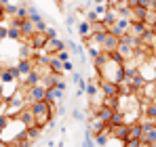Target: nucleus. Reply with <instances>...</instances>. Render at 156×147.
Masks as SVG:
<instances>
[{
    "mask_svg": "<svg viewBox=\"0 0 156 147\" xmlns=\"http://www.w3.org/2000/svg\"><path fill=\"white\" fill-rule=\"evenodd\" d=\"M114 53H116V57H118V59H120L122 63H127V61H133V57L137 55V50L133 49L131 44H127V42H122V40H120L118 49L114 50Z\"/></svg>",
    "mask_w": 156,
    "mask_h": 147,
    "instance_id": "obj_7",
    "label": "nucleus"
},
{
    "mask_svg": "<svg viewBox=\"0 0 156 147\" xmlns=\"http://www.w3.org/2000/svg\"><path fill=\"white\" fill-rule=\"evenodd\" d=\"M78 36H80V40L84 42V40H89L91 36H93V27H91V21H82V23L78 25Z\"/></svg>",
    "mask_w": 156,
    "mask_h": 147,
    "instance_id": "obj_12",
    "label": "nucleus"
},
{
    "mask_svg": "<svg viewBox=\"0 0 156 147\" xmlns=\"http://www.w3.org/2000/svg\"><path fill=\"white\" fill-rule=\"evenodd\" d=\"M68 44H70V49H72V53H78V55L82 53V46H80V44H74V42H68Z\"/></svg>",
    "mask_w": 156,
    "mask_h": 147,
    "instance_id": "obj_20",
    "label": "nucleus"
},
{
    "mask_svg": "<svg viewBox=\"0 0 156 147\" xmlns=\"http://www.w3.org/2000/svg\"><path fill=\"white\" fill-rule=\"evenodd\" d=\"M137 6H144L146 11H154L156 2L154 0H137Z\"/></svg>",
    "mask_w": 156,
    "mask_h": 147,
    "instance_id": "obj_17",
    "label": "nucleus"
},
{
    "mask_svg": "<svg viewBox=\"0 0 156 147\" xmlns=\"http://www.w3.org/2000/svg\"><path fill=\"white\" fill-rule=\"evenodd\" d=\"M154 11H156V6H154Z\"/></svg>",
    "mask_w": 156,
    "mask_h": 147,
    "instance_id": "obj_24",
    "label": "nucleus"
},
{
    "mask_svg": "<svg viewBox=\"0 0 156 147\" xmlns=\"http://www.w3.org/2000/svg\"><path fill=\"white\" fill-rule=\"evenodd\" d=\"M44 97H47V88L42 84H36V86L26 88V105L34 103V101H44Z\"/></svg>",
    "mask_w": 156,
    "mask_h": 147,
    "instance_id": "obj_2",
    "label": "nucleus"
},
{
    "mask_svg": "<svg viewBox=\"0 0 156 147\" xmlns=\"http://www.w3.org/2000/svg\"><path fill=\"white\" fill-rule=\"evenodd\" d=\"M47 101L51 103V105H59L61 101H63V91L59 88V86H51V88H47Z\"/></svg>",
    "mask_w": 156,
    "mask_h": 147,
    "instance_id": "obj_10",
    "label": "nucleus"
},
{
    "mask_svg": "<svg viewBox=\"0 0 156 147\" xmlns=\"http://www.w3.org/2000/svg\"><path fill=\"white\" fill-rule=\"evenodd\" d=\"M91 27H93V34H105V32H110V29H108V25H105L104 21H93Z\"/></svg>",
    "mask_w": 156,
    "mask_h": 147,
    "instance_id": "obj_15",
    "label": "nucleus"
},
{
    "mask_svg": "<svg viewBox=\"0 0 156 147\" xmlns=\"http://www.w3.org/2000/svg\"><path fill=\"white\" fill-rule=\"evenodd\" d=\"M63 49H66V42H63L61 38L53 36V38H49V40H47V44H44L42 53H44V55H57L59 50H63Z\"/></svg>",
    "mask_w": 156,
    "mask_h": 147,
    "instance_id": "obj_8",
    "label": "nucleus"
},
{
    "mask_svg": "<svg viewBox=\"0 0 156 147\" xmlns=\"http://www.w3.org/2000/svg\"><path fill=\"white\" fill-rule=\"evenodd\" d=\"M97 147H99V145H97Z\"/></svg>",
    "mask_w": 156,
    "mask_h": 147,
    "instance_id": "obj_25",
    "label": "nucleus"
},
{
    "mask_svg": "<svg viewBox=\"0 0 156 147\" xmlns=\"http://www.w3.org/2000/svg\"><path fill=\"white\" fill-rule=\"evenodd\" d=\"M127 132H129V124H110V139H116V141H125L127 139Z\"/></svg>",
    "mask_w": 156,
    "mask_h": 147,
    "instance_id": "obj_9",
    "label": "nucleus"
},
{
    "mask_svg": "<svg viewBox=\"0 0 156 147\" xmlns=\"http://www.w3.org/2000/svg\"><path fill=\"white\" fill-rule=\"evenodd\" d=\"M129 27H131V19H129V17H122V15H120V17H118L114 23L110 25V32H112L114 36L122 38L125 34H129Z\"/></svg>",
    "mask_w": 156,
    "mask_h": 147,
    "instance_id": "obj_3",
    "label": "nucleus"
},
{
    "mask_svg": "<svg viewBox=\"0 0 156 147\" xmlns=\"http://www.w3.org/2000/svg\"><path fill=\"white\" fill-rule=\"evenodd\" d=\"M99 93H101L104 97H118V95H120V88H118L116 82L105 80V78H99Z\"/></svg>",
    "mask_w": 156,
    "mask_h": 147,
    "instance_id": "obj_5",
    "label": "nucleus"
},
{
    "mask_svg": "<svg viewBox=\"0 0 156 147\" xmlns=\"http://www.w3.org/2000/svg\"><path fill=\"white\" fill-rule=\"evenodd\" d=\"M72 70H74L72 61H63V72H72Z\"/></svg>",
    "mask_w": 156,
    "mask_h": 147,
    "instance_id": "obj_21",
    "label": "nucleus"
},
{
    "mask_svg": "<svg viewBox=\"0 0 156 147\" xmlns=\"http://www.w3.org/2000/svg\"><path fill=\"white\" fill-rule=\"evenodd\" d=\"M47 40H49V36H47V32H34L32 36H27V40L23 42V44H27L30 49H44V44H47Z\"/></svg>",
    "mask_w": 156,
    "mask_h": 147,
    "instance_id": "obj_4",
    "label": "nucleus"
},
{
    "mask_svg": "<svg viewBox=\"0 0 156 147\" xmlns=\"http://www.w3.org/2000/svg\"><path fill=\"white\" fill-rule=\"evenodd\" d=\"M32 67H34V61H32V59H27V57H19V61H17L19 76H27V74L32 72Z\"/></svg>",
    "mask_w": 156,
    "mask_h": 147,
    "instance_id": "obj_11",
    "label": "nucleus"
},
{
    "mask_svg": "<svg viewBox=\"0 0 156 147\" xmlns=\"http://www.w3.org/2000/svg\"><path fill=\"white\" fill-rule=\"evenodd\" d=\"M141 132H144V126L141 122H131L129 124V132H127V139H141Z\"/></svg>",
    "mask_w": 156,
    "mask_h": 147,
    "instance_id": "obj_13",
    "label": "nucleus"
},
{
    "mask_svg": "<svg viewBox=\"0 0 156 147\" xmlns=\"http://www.w3.org/2000/svg\"><path fill=\"white\" fill-rule=\"evenodd\" d=\"M154 53H156V50H154Z\"/></svg>",
    "mask_w": 156,
    "mask_h": 147,
    "instance_id": "obj_26",
    "label": "nucleus"
},
{
    "mask_svg": "<svg viewBox=\"0 0 156 147\" xmlns=\"http://www.w3.org/2000/svg\"><path fill=\"white\" fill-rule=\"evenodd\" d=\"M74 118H76V120H82V118H84V114H82V111H74Z\"/></svg>",
    "mask_w": 156,
    "mask_h": 147,
    "instance_id": "obj_22",
    "label": "nucleus"
},
{
    "mask_svg": "<svg viewBox=\"0 0 156 147\" xmlns=\"http://www.w3.org/2000/svg\"><path fill=\"white\" fill-rule=\"evenodd\" d=\"M57 57H59L61 61H68V59H70V53L63 49V50H59V53H57Z\"/></svg>",
    "mask_w": 156,
    "mask_h": 147,
    "instance_id": "obj_19",
    "label": "nucleus"
},
{
    "mask_svg": "<svg viewBox=\"0 0 156 147\" xmlns=\"http://www.w3.org/2000/svg\"><path fill=\"white\" fill-rule=\"evenodd\" d=\"M125 122V114L120 111V109H114V114H112V120H110V124L114 126V124H122Z\"/></svg>",
    "mask_w": 156,
    "mask_h": 147,
    "instance_id": "obj_16",
    "label": "nucleus"
},
{
    "mask_svg": "<svg viewBox=\"0 0 156 147\" xmlns=\"http://www.w3.org/2000/svg\"><path fill=\"white\" fill-rule=\"evenodd\" d=\"M0 84H2V78H0Z\"/></svg>",
    "mask_w": 156,
    "mask_h": 147,
    "instance_id": "obj_23",
    "label": "nucleus"
},
{
    "mask_svg": "<svg viewBox=\"0 0 156 147\" xmlns=\"http://www.w3.org/2000/svg\"><path fill=\"white\" fill-rule=\"evenodd\" d=\"M93 38L99 42L101 50H105V53H114V50L118 49V44H120V38L114 36L112 32H105V34H93Z\"/></svg>",
    "mask_w": 156,
    "mask_h": 147,
    "instance_id": "obj_1",
    "label": "nucleus"
},
{
    "mask_svg": "<svg viewBox=\"0 0 156 147\" xmlns=\"http://www.w3.org/2000/svg\"><path fill=\"white\" fill-rule=\"evenodd\" d=\"M146 15H148V11L144 9V6H133L131 9V21H146Z\"/></svg>",
    "mask_w": 156,
    "mask_h": 147,
    "instance_id": "obj_14",
    "label": "nucleus"
},
{
    "mask_svg": "<svg viewBox=\"0 0 156 147\" xmlns=\"http://www.w3.org/2000/svg\"><path fill=\"white\" fill-rule=\"evenodd\" d=\"M122 143H125V147H139L141 145V139H125Z\"/></svg>",
    "mask_w": 156,
    "mask_h": 147,
    "instance_id": "obj_18",
    "label": "nucleus"
},
{
    "mask_svg": "<svg viewBox=\"0 0 156 147\" xmlns=\"http://www.w3.org/2000/svg\"><path fill=\"white\" fill-rule=\"evenodd\" d=\"M144 132H141V141H146L150 147H156V122H141Z\"/></svg>",
    "mask_w": 156,
    "mask_h": 147,
    "instance_id": "obj_6",
    "label": "nucleus"
}]
</instances>
